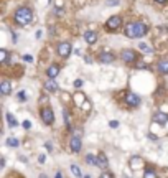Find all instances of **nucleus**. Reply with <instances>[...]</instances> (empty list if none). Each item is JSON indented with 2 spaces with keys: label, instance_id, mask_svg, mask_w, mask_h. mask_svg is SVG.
Wrapping results in <instances>:
<instances>
[{
  "label": "nucleus",
  "instance_id": "2eb2a0df",
  "mask_svg": "<svg viewBox=\"0 0 168 178\" xmlns=\"http://www.w3.org/2000/svg\"><path fill=\"white\" fill-rule=\"evenodd\" d=\"M45 89L48 91V93H56V91H58V84L55 83V79H48V81L45 83Z\"/></svg>",
  "mask_w": 168,
  "mask_h": 178
},
{
  "label": "nucleus",
  "instance_id": "a878e982",
  "mask_svg": "<svg viewBox=\"0 0 168 178\" xmlns=\"http://www.w3.org/2000/svg\"><path fill=\"white\" fill-rule=\"evenodd\" d=\"M134 65H135V68H138V70H143V68H147V65H145V63H142V61H135Z\"/></svg>",
  "mask_w": 168,
  "mask_h": 178
},
{
  "label": "nucleus",
  "instance_id": "1a4fd4ad",
  "mask_svg": "<svg viewBox=\"0 0 168 178\" xmlns=\"http://www.w3.org/2000/svg\"><path fill=\"white\" fill-rule=\"evenodd\" d=\"M84 40H86V43H88V45H94L97 41V33L92 31V30H88L84 33Z\"/></svg>",
  "mask_w": 168,
  "mask_h": 178
},
{
  "label": "nucleus",
  "instance_id": "a211bd4d",
  "mask_svg": "<svg viewBox=\"0 0 168 178\" xmlns=\"http://www.w3.org/2000/svg\"><path fill=\"white\" fill-rule=\"evenodd\" d=\"M63 119H65V124H66L68 130L71 132V120H69V112L66 111V109H63Z\"/></svg>",
  "mask_w": 168,
  "mask_h": 178
},
{
  "label": "nucleus",
  "instance_id": "c756f323",
  "mask_svg": "<svg viewBox=\"0 0 168 178\" xmlns=\"http://www.w3.org/2000/svg\"><path fill=\"white\" fill-rule=\"evenodd\" d=\"M22 125H23V129H26V130H28V129L31 127V122H30V120H25V122H23Z\"/></svg>",
  "mask_w": 168,
  "mask_h": 178
},
{
  "label": "nucleus",
  "instance_id": "f3484780",
  "mask_svg": "<svg viewBox=\"0 0 168 178\" xmlns=\"http://www.w3.org/2000/svg\"><path fill=\"white\" fill-rule=\"evenodd\" d=\"M158 71H160L161 74H168V60L158 61Z\"/></svg>",
  "mask_w": 168,
  "mask_h": 178
},
{
  "label": "nucleus",
  "instance_id": "f03ea898",
  "mask_svg": "<svg viewBox=\"0 0 168 178\" xmlns=\"http://www.w3.org/2000/svg\"><path fill=\"white\" fill-rule=\"evenodd\" d=\"M13 20L17 25L20 26H26L33 22V10L30 7H20L15 10V15H13Z\"/></svg>",
  "mask_w": 168,
  "mask_h": 178
},
{
  "label": "nucleus",
  "instance_id": "39448f33",
  "mask_svg": "<svg viewBox=\"0 0 168 178\" xmlns=\"http://www.w3.org/2000/svg\"><path fill=\"white\" fill-rule=\"evenodd\" d=\"M120 58H122L124 63H129V65H132V63H135V61L138 60V55L135 53L134 50H122Z\"/></svg>",
  "mask_w": 168,
  "mask_h": 178
},
{
  "label": "nucleus",
  "instance_id": "423d86ee",
  "mask_svg": "<svg viewBox=\"0 0 168 178\" xmlns=\"http://www.w3.org/2000/svg\"><path fill=\"white\" fill-rule=\"evenodd\" d=\"M71 43H68V41H61L60 45H58V55L61 56V58H68L69 55H71Z\"/></svg>",
  "mask_w": 168,
  "mask_h": 178
},
{
  "label": "nucleus",
  "instance_id": "aec40b11",
  "mask_svg": "<svg viewBox=\"0 0 168 178\" xmlns=\"http://www.w3.org/2000/svg\"><path fill=\"white\" fill-rule=\"evenodd\" d=\"M86 163H89V165H94L97 166V157H94L92 153H88L86 155Z\"/></svg>",
  "mask_w": 168,
  "mask_h": 178
},
{
  "label": "nucleus",
  "instance_id": "6e6552de",
  "mask_svg": "<svg viewBox=\"0 0 168 178\" xmlns=\"http://www.w3.org/2000/svg\"><path fill=\"white\" fill-rule=\"evenodd\" d=\"M125 102H127V106H130V107H138L140 106V96H137L135 93H130V94L125 96Z\"/></svg>",
  "mask_w": 168,
  "mask_h": 178
},
{
  "label": "nucleus",
  "instance_id": "ddd939ff",
  "mask_svg": "<svg viewBox=\"0 0 168 178\" xmlns=\"http://www.w3.org/2000/svg\"><path fill=\"white\" fill-rule=\"evenodd\" d=\"M46 74H48L50 79H55L58 74H60V66H58V65H51L48 70H46Z\"/></svg>",
  "mask_w": 168,
  "mask_h": 178
},
{
  "label": "nucleus",
  "instance_id": "5701e85b",
  "mask_svg": "<svg viewBox=\"0 0 168 178\" xmlns=\"http://www.w3.org/2000/svg\"><path fill=\"white\" fill-rule=\"evenodd\" d=\"M17 99H18L20 102H25V101L28 99V96H26V93H25V91H20V93L17 94Z\"/></svg>",
  "mask_w": 168,
  "mask_h": 178
},
{
  "label": "nucleus",
  "instance_id": "4be33fe9",
  "mask_svg": "<svg viewBox=\"0 0 168 178\" xmlns=\"http://www.w3.org/2000/svg\"><path fill=\"white\" fill-rule=\"evenodd\" d=\"M71 171H73V175L78 176V178L83 176V171H81V168H79L78 165H71Z\"/></svg>",
  "mask_w": 168,
  "mask_h": 178
},
{
  "label": "nucleus",
  "instance_id": "4468645a",
  "mask_svg": "<svg viewBox=\"0 0 168 178\" xmlns=\"http://www.w3.org/2000/svg\"><path fill=\"white\" fill-rule=\"evenodd\" d=\"M114 60H115V56L112 53H101V56H99V61L101 63H106V65L114 63Z\"/></svg>",
  "mask_w": 168,
  "mask_h": 178
},
{
  "label": "nucleus",
  "instance_id": "b1692460",
  "mask_svg": "<svg viewBox=\"0 0 168 178\" xmlns=\"http://www.w3.org/2000/svg\"><path fill=\"white\" fill-rule=\"evenodd\" d=\"M0 63H8V58H7V50H0Z\"/></svg>",
  "mask_w": 168,
  "mask_h": 178
},
{
  "label": "nucleus",
  "instance_id": "393cba45",
  "mask_svg": "<svg viewBox=\"0 0 168 178\" xmlns=\"http://www.w3.org/2000/svg\"><path fill=\"white\" fill-rule=\"evenodd\" d=\"M138 48H140L142 51H145V53H152V51H153V50L150 48L148 45H145V43H138Z\"/></svg>",
  "mask_w": 168,
  "mask_h": 178
},
{
  "label": "nucleus",
  "instance_id": "412c9836",
  "mask_svg": "<svg viewBox=\"0 0 168 178\" xmlns=\"http://www.w3.org/2000/svg\"><path fill=\"white\" fill-rule=\"evenodd\" d=\"M7 122H8V127H17V125H18V122H17V119L12 116V114L8 112L7 114Z\"/></svg>",
  "mask_w": 168,
  "mask_h": 178
},
{
  "label": "nucleus",
  "instance_id": "20e7f679",
  "mask_svg": "<svg viewBox=\"0 0 168 178\" xmlns=\"http://www.w3.org/2000/svg\"><path fill=\"white\" fill-rule=\"evenodd\" d=\"M40 116H41V120L46 125H51L55 122V112H53V109H50V107H43L41 111H40Z\"/></svg>",
  "mask_w": 168,
  "mask_h": 178
},
{
  "label": "nucleus",
  "instance_id": "cd10ccee",
  "mask_svg": "<svg viewBox=\"0 0 168 178\" xmlns=\"http://www.w3.org/2000/svg\"><path fill=\"white\" fill-rule=\"evenodd\" d=\"M81 86H83V79H76V81H74V88L79 89Z\"/></svg>",
  "mask_w": 168,
  "mask_h": 178
},
{
  "label": "nucleus",
  "instance_id": "c85d7f7f",
  "mask_svg": "<svg viewBox=\"0 0 168 178\" xmlns=\"http://www.w3.org/2000/svg\"><path fill=\"white\" fill-rule=\"evenodd\" d=\"M23 61H26V63H31V61H33L31 55H23Z\"/></svg>",
  "mask_w": 168,
  "mask_h": 178
},
{
  "label": "nucleus",
  "instance_id": "e433bc0d",
  "mask_svg": "<svg viewBox=\"0 0 168 178\" xmlns=\"http://www.w3.org/2000/svg\"><path fill=\"white\" fill-rule=\"evenodd\" d=\"M84 178H91V176H89V175H84Z\"/></svg>",
  "mask_w": 168,
  "mask_h": 178
},
{
  "label": "nucleus",
  "instance_id": "7c9ffc66",
  "mask_svg": "<svg viewBox=\"0 0 168 178\" xmlns=\"http://www.w3.org/2000/svg\"><path fill=\"white\" fill-rule=\"evenodd\" d=\"M109 125H111L112 129H117V127H119V122H117V120H111V122H109Z\"/></svg>",
  "mask_w": 168,
  "mask_h": 178
},
{
  "label": "nucleus",
  "instance_id": "f8f14e48",
  "mask_svg": "<svg viewBox=\"0 0 168 178\" xmlns=\"http://www.w3.org/2000/svg\"><path fill=\"white\" fill-rule=\"evenodd\" d=\"M10 91H12V84H10V81L3 79V81L0 83V93H2L3 96H8V94H10Z\"/></svg>",
  "mask_w": 168,
  "mask_h": 178
},
{
  "label": "nucleus",
  "instance_id": "f257e3e1",
  "mask_svg": "<svg viewBox=\"0 0 168 178\" xmlns=\"http://www.w3.org/2000/svg\"><path fill=\"white\" fill-rule=\"evenodd\" d=\"M147 31H148V26H147V23H143V22H132L124 30L127 38H142Z\"/></svg>",
  "mask_w": 168,
  "mask_h": 178
},
{
  "label": "nucleus",
  "instance_id": "72a5a7b5",
  "mask_svg": "<svg viewBox=\"0 0 168 178\" xmlns=\"http://www.w3.org/2000/svg\"><path fill=\"white\" fill-rule=\"evenodd\" d=\"M99 178H114V176H112L111 173H106V171H104V173H102V175H101Z\"/></svg>",
  "mask_w": 168,
  "mask_h": 178
},
{
  "label": "nucleus",
  "instance_id": "0eeeda50",
  "mask_svg": "<svg viewBox=\"0 0 168 178\" xmlns=\"http://www.w3.org/2000/svg\"><path fill=\"white\" fill-rule=\"evenodd\" d=\"M69 147H71V152L73 153H79L81 152V147H83V142H81V135L79 134H74L71 137V142H69Z\"/></svg>",
  "mask_w": 168,
  "mask_h": 178
},
{
  "label": "nucleus",
  "instance_id": "f704fd0d",
  "mask_svg": "<svg viewBox=\"0 0 168 178\" xmlns=\"http://www.w3.org/2000/svg\"><path fill=\"white\" fill-rule=\"evenodd\" d=\"M155 2H158V3H166L168 0H155Z\"/></svg>",
  "mask_w": 168,
  "mask_h": 178
},
{
  "label": "nucleus",
  "instance_id": "c9c22d12",
  "mask_svg": "<svg viewBox=\"0 0 168 178\" xmlns=\"http://www.w3.org/2000/svg\"><path fill=\"white\" fill-rule=\"evenodd\" d=\"M55 178H63V176H61V173H56V176H55Z\"/></svg>",
  "mask_w": 168,
  "mask_h": 178
},
{
  "label": "nucleus",
  "instance_id": "7ed1b4c3",
  "mask_svg": "<svg viewBox=\"0 0 168 178\" xmlns=\"http://www.w3.org/2000/svg\"><path fill=\"white\" fill-rule=\"evenodd\" d=\"M120 25H122V18H120L119 15H112L111 18L106 22V28L109 31H117L120 28Z\"/></svg>",
  "mask_w": 168,
  "mask_h": 178
},
{
  "label": "nucleus",
  "instance_id": "473e14b6",
  "mask_svg": "<svg viewBox=\"0 0 168 178\" xmlns=\"http://www.w3.org/2000/svg\"><path fill=\"white\" fill-rule=\"evenodd\" d=\"M45 147H46V150H48V152H53V145H51L50 142H46V145H45Z\"/></svg>",
  "mask_w": 168,
  "mask_h": 178
},
{
  "label": "nucleus",
  "instance_id": "9d476101",
  "mask_svg": "<svg viewBox=\"0 0 168 178\" xmlns=\"http://www.w3.org/2000/svg\"><path fill=\"white\" fill-rule=\"evenodd\" d=\"M153 120H155V122H158L160 125H165V124L168 122V116H166V112H163V111H161V112H157V114L153 116Z\"/></svg>",
  "mask_w": 168,
  "mask_h": 178
},
{
  "label": "nucleus",
  "instance_id": "9b49d317",
  "mask_svg": "<svg viewBox=\"0 0 168 178\" xmlns=\"http://www.w3.org/2000/svg\"><path fill=\"white\" fill-rule=\"evenodd\" d=\"M97 166L102 170H107V166H109V162H107V157L104 153H99L97 155Z\"/></svg>",
  "mask_w": 168,
  "mask_h": 178
},
{
  "label": "nucleus",
  "instance_id": "bb28decb",
  "mask_svg": "<svg viewBox=\"0 0 168 178\" xmlns=\"http://www.w3.org/2000/svg\"><path fill=\"white\" fill-rule=\"evenodd\" d=\"M120 0H107V5L109 7H115V5H119Z\"/></svg>",
  "mask_w": 168,
  "mask_h": 178
},
{
  "label": "nucleus",
  "instance_id": "4c0bfd02",
  "mask_svg": "<svg viewBox=\"0 0 168 178\" xmlns=\"http://www.w3.org/2000/svg\"><path fill=\"white\" fill-rule=\"evenodd\" d=\"M40 178H46V176H45V175H41V176H40Z\"/></svg>",
  "mask_w": 168,
  "mask_h": 178
},
{
  "label": "nucleus",
  "instance_id": "dca6fc26",
  "mask_svg": "<svg viewBox=\"0 0 168 178\" xmlns=\"http://www.w3.org/2000/svg\"><path fill=\"white\" fill-rule=\"evenodd\" d=\"M143 178H158V175H157L153 166H147V168L143 170Z\"/></svg>",
  "mask_w": 168,
  "mask_h": 178
},
{
  "label": "nucleus",
  "instance_id": "6ab92c4d",
  "mask_svg": "<svg viewBox=\"0 0 168 178\" xmlns=\"http://www.w3.org/2000/svg\"><path fill=\"white\" fill-rule=\"evenodd\" d=\"M7 145L12 147V148H17L20 145V142H18V139H15V137H8V139H7Z\"/></svg>",
  "mask_w": 168,
  "mask_h": 178
},
{
  "label": "nucleus",
  "instance_id": "2f4dec72",
  "mask_svg": "<svg viewBox=\"0 0 168 178\" xmlns=\"http://www.w3.org/2000/svg\"><path fill=\"white\" fill-rule=\"evenodd\" d=\"M45 160H46V155H45V153H41V155L38 157V162H40V163H45Z\"/></svg>",
  "mask_w": 168,
  "mask_h": 178
}]
</instances>
